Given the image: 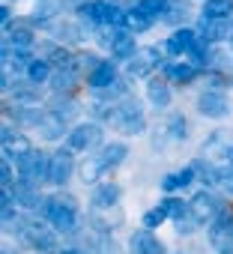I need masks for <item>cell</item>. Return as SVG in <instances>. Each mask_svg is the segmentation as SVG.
I'll return each mask as SVG.
<instances>
[{
    "mask_svg": "<svg viewBox=\"0 0 233 254\" xmlns=\"http://www.w3.org/2000/svg\"><path fill=\"white\" fill-rule=\"evenodd\" d=\"M42 218L60 230V233H75L78 230V200L72 194H54V197H45L42 206H39Z\"/></svg>",
    "mask_w": 233,
    "mask_h": 254,
    "instance_id": "cell-1",
    "label": "cell"
},
{
    "mask_svg": "<svg viewBox=\"0 0 233 254\" xmlns=\"http://www.w3.org/2000/svg\"><path fill=\"white\" fill-rule=\"evenodd\" d=\"M81 21H90L93 27H116L123 24L126 9L116 0H90V3H78Z\"/></svg>",
    "mask_w": 233,
    "mask_h": 254,
    "instance_id": "cell-2",
    "label": "cell"
},
{
    "mask_svg": "<svg viewBox=\"0 0 233 254\" xmlns=\"http://www.w3.org/2000/svg\"><path fill=\"white\" fill-rule=\"evenodd\" d=\"M108 123L114 126V129H120L123 135H141V132L147 129V120H144V114H141V105H138V99H132V96H123L120 102L114 105Z\"/></svg>",
    "mask_w": 233,
    "mask_h": 254,
    "instance_id": "cell-3",
    "label": "cell"
},
{
    "mask_svg": "<svg viewBox=\"0 0 233 254\" xmlns=\"http://www.w3.org/2000/svg\"><path fill=\"white\" fill-rule=\"evenodd\" d=\"M48 165H51V156H45L39 150H30L27 156L18 159V174H21V180L39 183V180H48Z\"/></svg>",
    "mask_w": 233,
    "mask_h": 254,
    "instance_id": "cell-4",
    "label": "cell"
},
{
    "mask_svg": "<svg viewBox=\"0 0 233 254\" xmlns=\"http://www.w3.org/2000/svg\"><path fill=\"white\" fill-rule=\"evenodd\" d=\"M197 111L209 120H224L230 114V102L221 90H206V93L197 96Z\"/></svg>",
    "mask_w": 233,
    "mask_h": 254,
    "instance_id": "cell-5",
    "label": "cell"
},
{
    "mask_svg": "<svg viewBox=\"0 0 233 254\" xmlns=\"http://www.w3.org/2000/svg\"><path fill=\"white\" fill-rule=\"evenodd\" d=\"M209 245L218 251H230L233 248V218L230 215H218L209 221Z\"/></svg>",
    "mask_w": 233,
    "mask_h": 254,
    "instance_id": "cell-6",
    "label": "cell"
},
{
    "mask_svg": "<svg viewBox=\"0 0 233 254\" xmlns=\"http://www.w3.org/2000/svg\"><path fill=\"white\" fill-rule=\"evenodd\" d=\"M75 150H57L51 156V165H48V183L51 186H63L69 177H72V168H75V159H72Z\"/></svg>",
    "mask_w": 233,
    "mask_h": 254,
    "instance_id": "cell-7",
    "label": "cell"
},
{
    "mask_svg": "<svg viewBox=\"0 0 233 254\" xmlns=\"http://www.w3.org/2000/svg\"><path fill=\"white\" fill-rule=\"evenodd\" d=\"M159 69V51L156 48H141L129 60V75L132 78H150Z\"/></svg>",
    "mask_w": 233,
    "mask_h": 254,
    "instance_id": "cell-8",
    "label": "cell"
},
{
    "mask_svg": "<svg viewBox=\"0 0 233 254\" xmlns=\"http://www.w3.org/2000/svg\"><path fill=\"white\" fill-rule=\"evenodd\" d=\"M24 239L36 248V254H54V251H60V248H57V233H54L51 227L30 224L27 233H24Z\"/></svg>",
    "mask_w": 233,
    "mask_h": 254,
    "instance_id": "cell-9",
    "label": "cell"
},
{
    "mask_svg": "<svg viewBox=\"0 0 233 254\" xmlns=\"http://www.w3.org/2000/svg\"><path fill=\"white\" fill-rule=\"evenodd\" d=\"M99 138H102V132H99L96 123H81V126H75V129L69 132V150H75V153L90 150V147L99 144Z\"/></svg>",
    "mask_w": 233,
    "mask_h": 254,
    "instance_id": "cell-10",
    "label": "cell"
},
{
    "mask_svg": "<svg viewBox=\"0 0 233 254\" xmlns=\"http://www.w3.org/2000/svg\"><path fill=\"white\" fill-rule=\"evenodd\" d=\"M191 212L197 215L200 224H206V221H212V218L221 215V203H218V197H212L209 191H197V194L191 197Z\"/></svg>",
    "mask_w": 233,
    "mask_h": 254,
    "instance_id": "cell-11",
    "label": "cell"
},
{
    "mask_svg": "<svg viewBox=\"0 0 233 254\" xmlns=\"http://www.w3.org/2000/svg\"><path fill=\"white\" fill-rule=\"evenodd\" d=\"M197 33H200L209 45H215V42H221V39L233 36V33H230V21H227V18H206V15L200 18Z\"/></svg>",
    "mask_w": 233,
    "mask_h": 254,
    "instance_id": "cell-12",
    "label": "cell"
},
{
    "mask_svg": "<svg viewBox=\"0 0 233 254\" xmlns=\"http://www.w3.org/2000/svg\"><path fill=\"white\" fill-rule=\"evenodd\" d=\"M129 248H132V254H165V245L153 236V230H138V233H132V239H129Z\"/></svg>",
    "mask_w": 233,
    "mask_h": 254,
    "instance_id": "cell-13",
    "label": "cell"
},
{
    "mask_svg": "<svg viewBox=\"0 0 233 254\" xmlns=\"http://www.w3.org/2000/svg\"><path fill=\"white\" fill-rule=\"evenodd\" d=\"M33 147H30V141L24 138V135H18V132H12L9 129V126H6V129H3V156L6 159H21V156H27Z\"/></svg>",
    "mask_w": 233,
    "mask_h": 254,
    "instance_id": "cell-14",
    "label": "cell"
},
{
    "mask_svg": "<svg viewBox=\"0 0 233 254\" xmlns=\"http://www.w3.org/2000/svg\"><path fill=\"white\" fill-rule=\"evenodd\" d=\"M194 78H197V66L191 60L165 63V81H171V84H191Z\"/></svg>",
    "mask_w": 233,
    "mask_h": 254,
    "instance_id": "cell-15",
    "label": "cell"
},
{
    "mask_svg": "<svg viewBox=\"0 0 233 254\" xmlns=\"http://www.w3.org/2000/svg\"><path fill=\"white\" fill-rule=\"evenodd\" d=\"M120 186L116 183H99L96 189H93V194H90V203L96 206V209H108V206H114L116 200H120Z\"/></svg>",
    "mask_w": 233,
    "mask_h": 254,
    "instance_id": "cell-16",
    "label": "cell"
},
{
    "mask_svg": "<svg viewBox=\"0 0 233 254\" xmlns=\"http://www.w3.org/2000/svg\"><path fill=\"white\" fill-rule=\"evenodd\" d=\"M116 81V66L111 63V60H102L90 75H87V84L93 87V90H105V87H111Z\"/></svg>",
    "mask_w": 233,
    "mask_h": 254,
    "instance_id": "cell-17",
    "label": "cell"
},
{
    "mask_svg": "<svg viewBox=\"0 0 233 254\" xmlns=\"http://www.w3.org/2000/svg\"><path fill=\"white\" fill-rule=\"evenodd\" d=\"M111 54L116 60H132L135 54V39H132V30H114V39H111Z\"/></svg>",
    "mask_w": 233,
    "mask_h": 254,
    "instance_id": "cell-18",
    "label": "cell"
},
{
    "mask_svg": "<svg viewBox=\"0 0 233 254\" xmlns=\"http://www.w3.org/2000/svg\"><path fill=\"white\" fill-rule=\"evenodd\" d=\"M153 15L150 12H144L138 3L132 6V9H126V18H123V24H126V30H132V33H144V30H150L153 27Z\"/></svg>",
    "mask_w": 233,
    "mask_h": 254,
    "instance_id": "cell-19",
    "label": "cell"
},
{
    "mask_svg": "<svg viewBox=\"0 0 233 254\" xmlns=\"http://www.w3.org/2000/svg\"><path fill=\"white\" fill-rule=\"evenodd\" d=\"M194 180H197V171L188 165V168H182V171H176V174L162 177V191H176V189H185V186H191Z\"/></svg>",
    "mask_w": 233,
    "mask_h": 254,
    "instance_id": "cell-20",
    "label": "cell"
},
{
    "mask_svg": "<svg viewBox=\"0 0 233 254\" xmlns=\"http://www.w3.org/2000/svg\"><path fill=\"white\" fill-rule=\"evenodd\" d=\"M36 129L42 132V138H45V141H57V138H63V132H66V120H60L57 114H51V111H48V114L39 120Z\"/></svg>",
    "mask_w": 233,
    "mask_h": 254,
    "instance_id": "cell-21",
    "label": "cell"
},
{
    "mask_svg": "<svg viewBox=\"0 0 233 254\" xmlns=\"http://www.w3.org/2000/svg\"><path fill=\"white\" fill-rule=\"evenodd\" d=\"M147 99H150L156 108H168V105H171V81H162V78L150 81V84H147Z\"/></svg>",
    "mask_w": 233,
    "mask_h": 254,
    "instance_id": "cell-22",
    "label": "cell"
},
{
    "mask_svg": "<svg viewBox=\"0 0 233 254\" xmlns=\"http://www.w3.org/2000/svg\"><path fill=\"white\" fill-rule=\"evenodd\" d=\"M126 156H129V147H126V144H108V147H102L99 162H102L105 168H116Z\"/></svg>",
    "mask_w": 233,
    "mask_h": 254,
    "instance_id": "cell-23",
    "label": "cell"
},
{
    "mask_svg": "<svg viewBox=\"0 0 233 254\" xmlns=\"http://www.w3.org/2000/svg\"><path fill=\"white\" fill-rule=\"evenodd\" d=\"M203 15L206 18H230L233 0H203Z\"/></svg>",
    "mask_w": 233,
    "mask_h": 254,
    "instance_id": "cell-24",
    "label": "cell"
},
{
    "mask_svg": "<svg viewBox=\"0 0 233 254\" xmlns=\"http://www.w3.org/2000/svg\"><path fill=\"white\" fill-rule=\"evenodd\" d=\"M185 15H188V6H185V3H179V0H171L168 9H165V15H162V21H165V24L179 27V24L185 21Z\"/></svg>",
    "mask_w": 233,
    "mask_h": 254,
    "instance_id": "cell-25",
    "label": "cell"
},
{
    "mask_svg": "<svg viewBox=\"0 0 233 254\" xmlns=\"http://www.w3.org/2000/svg\"><path fill=\"white\" fill-rule=\"evenodd\" d=\"M171 218V212H168V203L162 200L156 209H150V212H144V218H141V227H147V230H153V227H159L162 221H168Z\"/></svg>",
    "mask_w": 233,
    "mask_h": 254,
    "instance_id": "cell-26",
    "label": "cell"
},
{
    "mask_svg": "<svg viewBox=\"0 0 233 254\" xmlns=\"http://www.w3.org/2000/svg\"><path fill=\"white\" fill-rule=\"evenodd\" d=\"M51 78V60H33L30 69H27V81L33 84H45Z\"/></svg>",
    "mask_w": 233,
    "mask_h": 254,
    "instance_id": "cell-27",
    "label": "cell"
},
{
    "mask_svg": "<svg viewBox=\"0 0 233 254\" xmlns=\"http://www.w3.org/2000/svg\"><path fill=\"white\" fill-rule=\"evenodd\" d=\"M105 171H108V168L99 162V156H93L90 162H84V165H81V180H84L87 186H90V183H99V177H102Z\"/></svg>",
    "mask_w": 233,
    "mask_h": 254,
    "instance_id": "cell-28",
    "label": "cell"
},
{
    "mask_svg": "<svg viewBox=\"0 0 233 254\" xmlns=\"http://www.w3.org/2000/svg\"><path fill=\"white\" fill-rule=\"evenodd\" d=\"M51 114H57L60 120H72V117L78 114V105H75L72 99H63V96H57V99L51 102Z\"/></svg>",
    "mask_w": 233,
    "mask_h": 254,
    "instance_id": "cell-29",
    "label": "cell"
},
{
    "mask_svg": "<svg viewBox=\"0 0 233 254\" xmlns=\"http://www.w3.org/2000/svg\"><path fill=\"white\" fill-rule=\"evenodd\" d=\"M15 51H27L30 45H33V33L30 30H24V27H15L12 33H9V39H6Z\"/></svg>",
    "mask_w": 233,
    "mask_h": 254,
    "instance_id": "cell-30",
    "label": "cell"
},
{
    "mask_svg": "<svg viewBox=\"0 0 233 254\" xmlns=\"http://www.w3.org/2000/svg\"><path fill=\"white\" fill-rule=\"evenodd\" d=\"M191 168L197 171L200 183H206V186H215V183H218V168L206 165V159H197V162H191Z\"/></svg>",
    "mask_w": 233,
    "mask_h": 254,
    "instance_id": "cell-31",
    "label": "cell"
},
{
    "mask_svg": "<svg viewBox=\"0 0 233 254\" xmlns=\"http://www.w3.org/2000/svg\"><path fill=\"white\" fill-rule=\"evenodd\" d=\"M51 81H54V87L63 93V90L72 87V81H75V69H57V72L51 75Z\"/></svg>",
    "mask_w": 233,
    "mask_h": 254,
    "instance_id": "cell-32",
    "label": "cell"
},
{
    "mask_svg": "<svg viewBox=\"0 0 233 254\" xmlns=\"http://www.w3.org/2000/svg\"><path fill=\"white\" fill-rule=\"evenodd\" d=\"M36 87H39V84H33V81H30V87H18V90H15V102H18V105H36V99H39Z\"/></svg>",
    "mask_w": 233,
    "mask_h": 254,
    "instance_id": "cell-33",
    "label": "cell"
},
{
    "mask_svg": "<svg viewBox=\"0 0 233 254\" xmlns=\"http://www.w3.org/2000/svg\"><path fill=\"white\" fill-rule=\"evenodd\" d=\"M138 6H141L144 12H150L153 18H162L165 9H168V0H138Z\"/></svg>",
    "mask_w": 233,
    "mask_h": 254,
    "instance_id": "cell-34",
    "label": "cell"
},
{
    "mask_svg": "<svg viewBox=\"0 0 233 254\" xmlns=\"http://www.w3.org/2000/svg\"><path fill=\"white\" fill-rule=\"evenodd\" d=\"M96 254H123V248H120V242H114L111 236H102L96 242Z\"/></svg>",
    "mask_w": 233,
    "mask_h": 254,
    "instance_id": "cell-35",
    "label": "cell"
},
{
    "mask_svg": "<svg viewBox=\"0 0 233 254\" xmlns=\"http://www.w3.org/2000/svg\"><path fill=\"white\" fill-rule=\"evenodd\" d=\"M168 132L179 141V138H185V132H188V123H185V117H171V126H168Z\"/></svg>",
    "mask_w": 233,
    "mask_h": 254,
    "instance_id": "cell-36",
    "label": "cell"
},
{
    "mask_svg": "<svg viewBox=\"0 0 233 254\" xmlns=\"http://www.w3.org/2000/svg\"><path fill=\"white\" fill-rule=\"evenodd\" d=\"M75 63H78V69H84V72L90 75V72H93V69H96L102 60H99L96 54H87V51H84V54H78V57H75Z\"/></svg>",
    "mask_w": 233,
    "mask_h": 254,
    "instance_id": "cell-37",
    "label": "cell"
},
{
    "mask_svg": "<svg viewBox=\"0 0 233 254\" xmlns=\"http://www.w3.org/2000/svg\"><path fill=\"white\" fill-rule=\"evenodd\" d=\"M218 186L233 194V165L230 162H227V168H218Z\"/></svg>",
    "mask_w": 233,
    "mask_h": 254,
    "instance_id": "cell-38",
    "label": "cell"
},
{
    "mask_svg": "<svg viewBox=\"0 0 233 254\" xmlns=\"http://www.w3.org/2000/svg\"><path fill=\"white\" fill-rule=\"evenodd\" d=\"M0 183H3V186H12V183H15V174H12V165H9V159H3V162H0Z\"/></svg>",
    "mask_w": 233,
    "mask_h": 254,
    "instance_id": "cell-39",
    "label": "cell"
},
{
    "mask_svg": "<svg viewBox=\"0 0 233 254\" xmlns=\"http://www.w3.org/2000/svg\"><path fill=\"white\" fill-rule=\"evenodd\" d=\"M0 21H3V27L9 24V6H3V9H0Z\"/></svg>",
    "mask_w": 233,
    "mask_h": 254,
    "instance_id": "cell-40",
    "label": "cell"
},
{
    "mask_svg": "<svg viewBox=\"0 0 233 254\" xmlns=\"http://www.w3.org/2000/svg\"><path fill=\"white\" fill-rule=\"evenodd\" d=\"M57 254H84L81 248H63V251H57Z\"/></svg>",
    "mask_w": 233,
    "mask_h": 254,
    "instance_id": "cell-41",
    "label": "cell"
},
{
    "mask_svg": "<svg viewBox=\"0 0 233 254\" xmlns=\"http://www.w3.org/2000/svg\"><path fill=\"white\" fill-rule=\"evenodd\" d=\"M227 162H230V165H233V150H227Z\"/></svg>",
    "mask_w": 233,
    "mask_h": 254,
    "instance_id": "cell-42",
    "label": "cell"
},
{
    "mask_svg": "<svg viewBox=\"0 0 233 254\" xmlns=\"http://www.w3.org/2000/svg\"><path fill=\"white\" fill-rule=\"evenodd\" d=\"M230 72H233V63H230Z\"/></svg>",
    "mask_w": 233,
    "mask_h": 254,
    "instance_id": "cell-43",
    "label": "cell"
},
{
    "mask_svg": "<svg viewBox=\"0 0 233 254\" xmlns=\"http://www.w3.org/2000/svg\"><path fill=\"white\" fill-rule=\"evenodd\" d=\"M230 42H233V36H230Z\"/></svg>",
    "mask_w": 233,
    "mask_h": 254,
    "instance_id": "cell-44",
    "label": "cell"
}]
</instances>
